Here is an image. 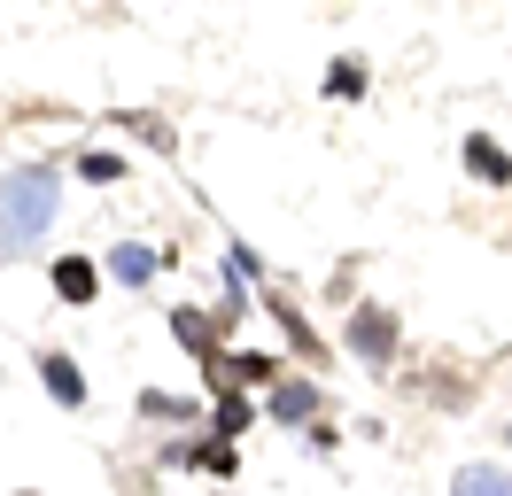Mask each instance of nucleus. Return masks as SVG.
I'll return each instance as SVG.
<instances>
[{"label": "nucleus", "instance_id": "1", "mask_svg": "<svg viewBox=\"0 0 512 496\" xmlns=\"http://www.w3.org/2000/svg\"><path fill=\"white\" fill-rule=\"evenodd\" d=\"M47 217H55V179H47V171H16L8 194H0V233H8V241H32Z\"/></svg>", "mask_w": 512, "mask_h": 496}, {"label": "nucleus", "instance_id": "2", "mask_svg": "<svg viewBox=\"0 0 512 496\" xmlns=\"http://www.w3.org/2000/svg\"><path fill=\"white\" fill-rule=\"evenodd\" d=\"M357 357H388V341H396V326H388V318H381V310H365V318H357Z\"/></svg>", "mask_w": 512, "mask_h": 496}, {"label": "nucleus", "instance_id": "3", "mask_svg": "<svg viewBox=\"0 0 512 496\" xmlns=\"http://www.w3.org/2000/svg\"><path fill=\"white\" fill-rule=\"evenodd\" d=\"M47 388H55L63 403H78V396H86V380H78V365H70V357H47Z\"/></svg>", "mask_w": 512, "mask_h": 496}, {"label": "nucleus", "instance_id": "4", "mask_svg": "<svg viewBox=\"0 0 512 496\" xmlns=\"http://www.w3.org/2000/svg\"><path fill=\"white\" fill-rule=\"evenodd\" d=\"M466 163H474L481 179H497V186L512 179V155H497V148H489V140H474V148H466Z\"/></svg>", "mask_w": 512, "mask_h": 496}, {"label": "nucleus", "instance_id": "5", "mask_svg": "<svg viewBox=\"0 0 512 496\" xmlns=\"http://www.w3.org/2000/svg\"><path fill=\"white\" fill-rule=\"evenodd\" d=\"M109 272H117V279H132V287H140V279L156 272V256H148V248H117V264H109Z\"/></svg>", "mask_w": 512, "mask_h": 496}, {"label": "nucleus", "instance_id": "6", "mask_svg": "<svg viewBox=\"0 0 512 496\" xmlns=\"http://www.w3.org/2000/svg\"><path fill=\"white\" fill-rule=\"evenodd\" d=\"M225 380H272V357H218Z\"/></svg>", "mask_w": 512, "mask_h": 496}, {"label": "nucleus", "instance_id": "7", "mask_svg": "<svg viewBox=\"0 0 512 496\" xmlns=\"http://www.w3.org/2000/svg\"><path fill=\"white\" fill-rule=\"evenodd\" d=\"M55 287H63V295H94V272H86V264H55Z\"/></svg>", "mask_w": 512, "mask_h": 496}, {"label": "nucleus", "instance_id": "8", "mask_svg": "<svg viewBox=\"0 0 512 496\" xmlns=\"http://www.w3.org/2000/svg\"><path fill=\"white\" fill-rule=\"evenodd\" d=\"M179 341H187V349H210L218 334H210V318H194V310H179Z\"/></svg>", "mask_w": 512, "mask_h": 496}, {"label": "nucleus", "instance_id": "9", "mask_svg": "<svg viewBox=\"0 0 512 496\" xmlns=\"http://www.w3.org/2000/svg\"><path fill=\"white\" fill-rule=\"evenodd\" d=\"M458 496H505V481H497V473H489V465H474V473H466V481H458Z\"/></svg>", "mask_w": 512, "mask_h": 496}]
</instances>
